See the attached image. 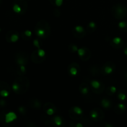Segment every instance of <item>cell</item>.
Wrapping results in <instances>:
<instances>
[{"mask_svg": "<svg viewBox=\"0 0 127 127\" xmlns=\"http://www.w3.org/2000/svg\"><path fill=\"white\" fill-rule=\"evenodd\" d=\"M119 27L120 31L124 32H127V21H121L119 24Z\"/></svg>", "mask_w": 127, "mask_h": 127, "instance_id": "obj_26", "label": "cell"}, {"mask_svg": "<svg viewBox=\"0 0 127 127\" xmlns=\"http://www.w3.org/2000/svg\"><path fill=\"white\" fill-rule=\"evenodd\" d=\"M18 110L21 114H26V108H25V107H20L19 108Z\"/></svg>", "mask_w": 127, "mask_h": 127, "instance_id": "obj_34", "label": "cell"}, {"mask_svg": "<svg viewBox=\"0 0 127 127\" xmlns=\"http://www.w3.org/2000/svg\"><path fill=\"white\" fill-rule=\"evenodd\" d=\"M126 110V106L124 104H119L115 106V111L117 114H122Z\"/></svg>", "mask_w": 127, "mask_h": 127, "instance_id": "obj_22", "label": "cell"}, {"mask_svg": "<svg viewBox=\"0 0 127 127\" xmlns=\"http://www.w3.org/2000/svg\"><path fill=\"white\" fill-rule=\"evenodd\" d=\"M52 122L57 126H61L63 124V120L62 117L55 116L52 119Z\"/></svg>", "mask_w": 127, "mask_h": 127, "instance_id": "obj_24", "label": "cell"}, {"mask_svg": "<svg viewBox=\"0 0 127 127\" xmlns=\"http://www.w3.org/2000/svg\"><path fill=\"white\" fill-rule=\"evenodd\" d=\"M17 119V115L14 112H9L7 114H6L4 116V122L6 124H9L12 122L14 120Z\"/></svg>", "mask_w": 127, "mask_h": 127, "instance_id": "obj_18", "label": "cell"}, {"mask_svg": "<svg viewBox=\"0 0 127 127\" xmlns=\"http://www.w3.org/2000/svg\"><path fill=\"white\" fill-rule=\"evenodd\" d=\"M79 90L80 93L83 95H86V94H88L89 91V86L87 83H83L82 84H80L79 88Z\"/></svg>", "mask_w": 127, "mask_h": 127, "instance_id": "obj_20", "label": "cell"}, {"mask_svg": "<svg viewBox=\"0 0 127 127\" xmlns=\"http://www.w3.org/2000/svg\"><path fill=\"white\" fill-rule=\"evenodd\" d=\"M79 69H80V66L79 64L76 62L71 63L68 66V73L72 76H76V74H78L79 71Z\"/></svg>", "mask_w": 127, "mask_h": 127, "instance_id": "obj_16", "label": "cell"}, {"mask_svg": "<svg viewBox=\"0 0 127 127\" xmlns=\"http://www.w3.org/2000/svg\"><path fill=\"white\" fill-rule=\"evenodd\" d=\"M113 16L117 19H123L127 16V9L123 4L118 3L114 5L111 10Z\"/></svg>", "mask_w": 127, "mask_h": 127, "instance_id": "obj_3", "label": "cell"}, {"mask_svg": "<svg viewBox=\"0 0 127 127\" xmlns=\"http://www.w3.org/2000/svg\"><path fill=\"white\" fill-rule=\"evenodd\" d=\"M90 116L93 120H95V121H100L104 119V114L102 110H100V109L95 108L91 111Z\"/></svg>", "mask_w": 127, "mask_h": 127, "instance_id": "obj_10", "label": "cell"}, {"mask_svg": "<svg viewBox=\"0 0 127 127\" xmlns=\"http://www.w3.org/2000/svg\"><path fill=\"white\" fill-rule=\"evenodd\" d=\"M10 93V88L5 82H0V95L2 97H7Z\"/></svg>", "mask_w": 127, "mask_h": 127, "instance_id": "obj_12", "label": "cell"}, {"mask_svg": "<svg viewBox=\"0 0 127 127\" xmlns=\"http://www.w3.org/2000/svg\"><path fill=\"white\" fill-rule=\"evenodd\" d=\"M16 63L19 65H26L29 61V55L26 52H19L15 57Z\"/></svg>", "mask_w": 127, "mask_h": 127, "instance_id": "obj_7", "label": "cell"}, {"mask_svg": "<svg viewBox=\"0 0 127 127\" xmlns=\"http://www.w3.org/2000/svg\"><path fill=\"white\" fill-rule=\"evenodd\" d=\"M32 62L36 64L41 63L45 59V52L41 48H38L32 52L31 57Z\"/></svg>", "mask_w": 127, "mask_h": 127, "instance_id": "obj_5", "label": "cell"}, {"mask_svg": "<svg viewBox=\"0 0 127 127\" xmlns=\"http://www.w3.org/2000/svg\"><path fill=\"white\" fill-rule=\"evenodd\" d=\"M124 52L126 55H127V43L124 45Z\"/></svg>", "mask_w": 127, "mask_h": 127, "instance_id": "obj_35", "label": "cell"}, {"mask_svg": "<svg viewBox=\"0 0 127 127\" xmlns=\"http://www.w3.org/2000/svg\"><path fill=\"white\" fill-rule=\"evenodd\" d=\"M124 40L120 37H114L110 42V45L114 48H120L124 46Z\"/></svg>", "mask_w": 127, "mask_h": 127, "instance_id": "obj_15", "label": "cell"}, {"mask_svg": "<svg viewBox=\"0 0 127 127\" xmlns=\"http://www.w3.org/2000/svg\"><path fill=\"white\" fill-rule=\"evenodd\" d=\"M124 79H125V81L127 83V72L125 74V76H124Z\"/></svg>", "mask_w": 127, "mask_h": 127, "instance_id": "obj_37", "label": "cell"}, {"mask_svg": "<svg viewBox=\"0 0 127 127\" xmlns=\"http://www.w3.org/2000/svg\"><path fill=\"white\" fill-rule=\"evenodd\" d=\"M42 42L39 38H36L33 40V45L37 47V48H41V45L42 44Z\"/></svg>", "mask_w": 127, "mask_h": 127, "instance_id": "obj_32", "label": "cell"}, {"mask_svg": "<svg viewBox=\"0 0 127 127\" xmlns=\"http://www.w3.org/2000/svg\"><path fill=\"white\" fill-rule=\"evenodd\" d=\"M101 105L105 109H109L111 107V102L107 99H104L101 100Z\"/></svg>", "mask_w": 127, "mask_h": 127, "instance_id": "obj_27", "label": "cell"}, {"mask_svg": "<svg viewBox=\"0 0 127 127\" xmlns=\"http://www.w3.org/2000/svg\"><path fill=\"white\" fill-rule=\"evenodd\" d=\"M30 81L26 77L17 78L15 79L12 88L14 91L18 94H23L26 93L29 88Z\"/></svg>", "mask_w": 127, "mask_h": 127, "instance_id": "obj_2", "label": "cell"}, {"mask_svg": "<svg viewBox=\"0 0 127 127\" xmlns=\"http://www.w3.org/2000/svg\"><path fill=\"white\" fill-rule=\"evenodd\" d=\"M32 33L31 31H29V30H26V31L22 32V33H21V37H22V38L24 40H29L32 37Z\"/></svg>", "mask_w": 127, "mask_h": 127, "instance_id": "obj_23", "label": "cell"}, {"mask_svg": "<svg viewBox=\"0 0 127 127\" xmlns=\"http://www.w3.org/2000/svg\"><path fill=\"white\" fill-rule=\"evenodd\" d=\"M117 92V88L115 86L108 87L106 89V93L108 95H112Z\"/></svg>", "mask_w": 127, "mask_h": 127, "instance_id": "obj_28", "label": "cell"}, {"mask_svg": "<svg viewBox=\"0 0 127 127\" xmlns=\"http://www.w3.org/2000/svg\"><path fill=\"white\" fill-rule=\"evenodd\" d=\"M91 84V86L93 88V90L94 93H97V94L98 93H102L103 91L104 90V85H103L102 83H100L98 81H92Z\"/></svg>", "mask_w": 127, "mask_h": 127, "instance_id": "obj_13", "label": "cell"}, {"mask_svg": "<svg viewBox=\"0 0 127 127\" xmlns=\"http://www.w3.org/2000/svg\"><path fill=\"white\" fill-rule=\"evenodd\" d=\"M6 105V102L4 100H0V105L1 106H4Z\"/></svg>", "mask_w": 127, "mask_h": 127, "instance_id": "obj_36", "label": "cell"}, {"mask_svg": "<svg viewBox=\"0 0 127 127\" xmlns=\"http://www.w3.org/2000/svg\"><path fill=\"white\" fill-rule=\"evenodd\" d=\"M97 28L96 24L94 22H90L87 26V31L89 33H93Z\"/></svg>", "mask_w": 127, "mask_h": 127, "instance_id": "obj_25", "label": "cell"}, {"mask_svg": "<svg viewBox=\"0 0 127 127\" xmlns=\"http://www.w3.org/2000/svg\"><path fill=\"white\" fill-rule=\"evenodd\" d=\"M29 105L32 109H40L41 107V102L37 99H32L30 100Z\"/></svg>", "mask_w": 127, "mask_h": 127, "instance_id": "obj_19", "label": "cell"}, {"mask_svg": "<svg viewBox=\"0 0 127 127\" xmlns=\"http://www.w3.org/2000/svg\"><path fill=\"white\" fill-rule=\"evenodd\" d=\"M115 68V65L114 64V63L112 62H107L105 63L104 66H103V71L105 73V74H111L113 73Z\"/></svg>", "mask_w": 127, "mask_h": 127, "instance_id": "obj_17", "label": "cell"}, {"mask_svg": "<svg viewBox=\"0 0 127 127\" xmlns=\"http://www.w3.org/2000/svg\"><path fill=\"white\" fill-rule=\"evenodd\" d=\"M6 38L9 43H16L19 38V33L17 31H11L6 33Z\"/></svg>", "mask_w": 127, "mask_h": 127, "instance_id": "obj_9", "label": "cell"}, {"mask_svg": "<svg viewBox=\"0 0 127 127\" xmlns=\"http://www.w3.org/2000/svg\"><path fill=\"white\" fill-rule=\"evenodd\" d=\"M76 127H83V125H81V124H77L76 125Z\"/></svg>", "mask_w": 127, "mask_h": 127, "instance_id": "obj_38", "label": "cell"}, {"mask_svg": "<svg viewBox=\"0 0 127 127\" xmlns=\"http://www.w3.org/2000/svg\"><path fill=\"white\" fill-rule=\"evenodd\" d=\"M53 14L55 17H58L60 16V11L59 9L58 8H55L53 11Z\"/></svg>", "mask_w": 127, "mask_h": 127, "instance_id": "obj_33", "label": "cell"}, {"mask_svg": "<svg viewBox=\"0 0 127 127\" xmlns=\"http://www.w3.org/2000/svg\"><path fill=\"white\" fill-rule=\"evenodd\" d=\"M78 53L80 59L84 62H86L90 59L91 57V52L90 50L87 47H81L79 48L78 50Z\"/></svg>", "mask_w": 127, "mask_h": 127, "instance_id": "obj_8", "label": "cell"}, {"mask_svg": "<svg viewBox=\"0 0 127 127\" xmlns=\"http://www.w3.org/2000/svg\"><path fill=\"white\" fill-rule=\"evenodd\" d=\"M83 110L79 107H73L69 110V115L73 120H80L83 118Z\"/></svg>", "mask_w": 127, "mask_h": 127, "instance_id": "obj_6", "label": "cell"}, {"mask_svg": "<svg viewBox=\"0 0 127 127\" xmlns=\"http://www.w3.org/2000/svg\"><path fill=\"white\" fill-rule=\"evenodd\" d=\"M0 1H1V0H0Z\"/></svg>", "mask_w": 127, "mask_h": 127, "instance_id": "obj_39", "label": "cell"}, {"mask_svg": "<svg viewBox=\"0 0 127 127\" xmlns=\"http://www.w3.org/2000/svg\"><path fill=\"white\" fill-rule=\"evenodd\" d=\"M68 50L71 53H75V52H78V48L77 47V45H76L75 44H73V43H70L68 46Z\"/></svg>", "mask_w": 127, "mask_h": 127, "instance_id": "obj_29", "label": "cell"}, {"mask_svg": "<svg viewBox=\"0 0 127 127\" xmlns=\"http://www.w3.org/2000/svg\"><path fill=\"white\" fill-rule=\"evenodd\" d=\"M17 72H18V74H19L20 75H24L26 73V69L25 65H19Z\"/></svg>", "mask_w": 127, "mask_h": 127, "instance_id": "obj_31", "label": "cell"}, {"mask_svg": "<svg viewBox=\"0 0 127 127\" xmlns=\"http://www.w3.org/2000/svg\"><path fill=\"white\" fill-rule=\"evenodd\" d=\"M49 1L50 3L55 6H62L63 2V0H49Z\"/></svg>", "mask_w": 127, "mask_h": 127, "instance_id": "obj_30", "label": "cell"}, {"mask_svg": "<svg viewBox=\"0 0 127 127\" xmlns=\"http://www.w3.org/2000/svg\"><path fill=\"white\" fill-rule=\"evenodd\" d=\"M34 32L38 38H48L51 33V28L49 23L45 20L38 21L35 27Z\"/></svg>", "mask_w": 127, "mask_h": 127, "instance_id": "obj_1", "label": "cell"}, {"mask_svg": "<svg viewBox=\"0 0 127 127\" xmlns=\"http://www.w3.org/2000/svg\"><path fill=\"white\" fill-rule=\"evenodd\" d=\"M28 7V4L26 0H14L12 9L15 13L24 14L26 13Z\"/></svg>", "mask_w": 127, "mask_h": 127, "instance_id": "obj_4", "label": "cell"}, {"mask_svg": "<svg viewBox=\"0 0 127 127\" xmlns=\"http://www.w3.org/2000/svg\"><path fill=\"white\" fill-rule=\"evenodd\" d=\"M43 110L46 112V114L48 115H52L56 112L57 108L51 102H47L44 104Z\"/></svg>", "mask_w": 127, "mask_h": 127, "instance_id": "obj_14", "label": "cell"}, {"mask_svg": "<svg viewBox=\"0 0 127 127\" xmlns=\"http://www.w3.org/2000/svg\"><path fill=\"white\" fill-rule=\"evenodd\" d=\"M72 33L76 38H82L85 37L86 34V31L83 27L81 26H76L72 30Z\"/></svg>", "mask_w": 127, "mask_h": 127, "instance_id": "obj_11", "label": "cell"}, {"mask_svg": "<svg viewBox=\"0 0 127 127\" xmlns=\"http://www.w3.org/2000/svg\"><path fill=\"white\" fill-rule=\"evenodd\" d=\"M117 97L119 100L124 101L127 99V93L125 91L121 89L117 93Z\"/></svg>", "mask_w": 127, "mask_h": 127, "instance_id": "obj_21", "label": "cell"}]
</instances>
